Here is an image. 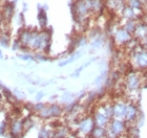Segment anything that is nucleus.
<instances>
[{
    "label": "nucleus",
    "mask_w": 147,
    "mask_h": 138,
    "mask_svg": "<svg viewBox=\"0 0 147 138\" xmlns=\"http://www.w3.org/2000/svg\"><path fill=\"white\" fill-rule=\"evenodd\" d=\"M18 57L20 59H22V60H24V61H32V60H34V57H32L30 55H20Z\"/></svg>",
    "instance_id": "obj_25"
},
{
    "label": "nucleus",
    "mask_w": 147,
    "mask_h": 138,
    "mask_svg": "<svg viewBox=\"0 0 147 138\" xmlns=\"http://www.w3.org/2000/svg\"><path fill=\"white\" fill-rule=\"evenodd\" d=\"M121 17L125 21L126 20H142V14H140V13H138L137 11H135L134 9L127 5L124 9V11L121 13Z\"/></svg>",
    "instance_id": "obj_11"
},
{
    "label": "nucleus",
    "mask_w": 147,
    "mask_h": 138,
    "mask_svg": "<svg viewBox=\"0 0 147 138\" xmlns=\"http://www.w3.org/2000/svg\"><path fill=\"white\" fill-rule=\"evenodd\" d=\"M132 38H134V36L126 31L123 26H120V27L117 28L116 31H113V42H115V44L117 46H119V47L126 46L130 42V40H131Z\"/></svg>",
    "instance_id": "obj_5"
},
{
    "label": "nucleus",
    "mask_w": 147,
    "mask_h": 138,
    "mask_svg": "<svg viewBox=\"0 0 147 138\" xmlns=\"http://www.w3.org/2000/svg\"><path fill=\"white\" fill-rule=\"evenodd\" d=\"M127 105H128V101H115L113 103V118L125 120L126 113H127Z\"/></svg>",
    "instance_id": "obj_9"
},
{
    "label": "nucleus",
    "mask_w": 147,
    "mask_h": 138,
    "mask_svg": "<svg viewBox=\"0 0 147 138\" xmlns=\"http://www.w3.org/2000/svg\"><path fill=\"white\" fill-rule=\"evenodd\" d=\"M140 117V110L136 101H128V105H127V113H126L125 121L127 125H132V123H137L138 118Z\"/></svg>",
    "instance_id": "obj_7"
},
{
    "label": "nucleus",
    "mask_w": 147,
    "mask_h": 138,
    "mask_svg": "<svg viewBox=\"0 0 147 138\" xmlns=\"http://www.w3.org/2000/svg\"><path fill=\"white\" fill-rule=\"evenodd\" d=\"M9 135L12 138H21L25 132L23 120L19 118H13L11 123H9Z\"/></svg>",
    "instance_id": "obj_6"
},
{
    "label": "nucleus",
    "mask_w": 147,
    "mask_h": 138,
    "mask_svg": "<svg viewBox=\"0 0 147 138\" xmlns=\"http://www.w3.org/2000/svg\"><path fill=\"white\" fill-rule=\"evenodd\" d=\"M142 21H144L147 24V13H143L142 14Z\"/></svg>",
    "instance_id": "obj_29"
},
{
    "label": "nucleus",
    "mask_w": 147,
    "mask_h": 138,
    "mask_svg": "<svg viewBox=\"0 0 147 138\" xmlns=\"http://www.w3.org/2000/svg\"><path fill=\"white\" fill-rule=\"evenodd\" d=\"M32 36H33V29H28V28L20 29L18 34V40L20 42V44H21V46L28 47V44H30V41L32 39Z\"/></svg>",
    "instance_id": "obj_12"
},
{
    "label": "nucleus",
    "mask_w": 147,
    "mask_h": 138,
    "mask_svg": "<svg viewBox=\"0 0 147 138\" xmlns=\"http://www.w3.org/2000/svg\"><path fill=\"white\" fill-rule=\"evenodd\" d=\"M38 20H39L40 26L42 28H45L47 19H46V14H45V12H44V9H41L39 11V13H38Z\"/></svg>",
    "instance_id": "obj_20"
},
{
    "label": "nucleus",
    "mask_w": 147,
    "mask_h": 138,
    "mask_svg": "<svg viewBox=\"0 0 147 138\" xmlns=\"http://www.w3.org/2000/svg\"><path fill=\"white\" fill-rule=\"evenodd\" d=\"M140 44H141V46L143 48L147 50V38H145V39H143L142 41H140Z\"/></svg>",
    "instance_id": "obj_27"
},
{
    "label": "nucleus",
    "mask_w": 147,
    "mask_h": 138,
    "mask_svg": "<svg viewBox=\"0 0 147 138\" xmlns=\"http://www.w3.org/2000/svg\"><path fill=\"white\" fill-rule=\"evenodd\" d=\"M134 38L138 41H142L143 39L147 38V24L142 20H138L136 29L132 34Z\"/></svg>",
    "instance_id": "obj_10"
},
{
    "label": "nucleus",
    "mask_w": 147,
    "mask_h": 138,
    "mask_svg": "<svg viewBox=\"0 0 147 138\" xmlns=\"http://www.w3.org/2000/svg\"><path fill=\"white\" fill-rule=\"evenodd\" d=\"M103 45V40H102L100 37H97L94 40V42L92 43V47H95V48H98V47H100V46Z\"/></svg>",
    "instance_id": "obj_22"
},
{
    "label": "nucleus",
    "mask_w": 147,
    "mask_h": 138,
    "mask_svg": "<svg viewBox=\"0 0 147 138\" xmlns=\"http://www.w3.org/2000/svg\"><path fill=\"white\" fill-rule=\"evenodd\" d=\"M71 97H73V95L69 93V92H65L64 94H63V96H62V101H66V103H68V101H71Z\"/></svg>",
    "instance_id": "obj_23"
},
{
    "label": "nucleus",
    "mask_w": 147,
    "mask_h": 138,
    "mask_svg": "<svg viewBox=\"0 0 147 138\" xmlns=\"http://www.w3.org/2000/svg\"><path fill=\"white\" fill-rule=\"evenodd\" d=\"M95 121L92 116H84L77 121V135L86 138L90 135L92 129L95 128Z\"/></svg>",
    "instance_id": "obj_4"
},
{
    "label": "nucleus",
    "mask_w": 147,
    "mask_h": 138,
    "mask_svg": "<svg viewBox=\"0 0 147 138\" xmlns=\"http://www.w3.org/2000/svg\"><path fill=\"white\" fill-rule=\"evenodd\" d=\"M49 106V116L51 118H56V117H59L63 112V109H62L61 106H59L57 104H52V105H47Z\"/></svg>",
    "instance_id": "obj_16"
},
{
    "label": "nucleus",
    "mask_w": 147,
    "mask_h": 138,
    "mask_svg": "<svg viewBox=\"0 0 147 138\" xmlns=\"http://www.w3.org/2000/svg\"><path fill=\"white\" fill-rule=\"evenodd\" d=\"M130 66L132 69L141 72L147 71V50L139 44L131 52H130Z\"/></svg>",
    "instance_id": "obj_2"
},
{
    "label": "nucleus",
    "mask_w": 147,
    "mask_h": 138,
    "mask_svg": "<svg viewBox=\"0 0 147 138\" xmlns=\"http://www.w3.org/2000/svg\"><path fill=\"white\" fill-rule=\"evenodd\" d=\"M54 132L55 130L43 128L39 133V138H54Z\"/></svg>",
    "instance_id": "obj_19"
},
{
    "label": "nucleus",
    "mask_w": 147,
    "mask_h": 138,
    "mask_svg": "<svg viewBox=\"0 0 147 138\" xmlns=\"http://www.w3.org/2000/svg\"><path fill=\"white\" fill-rule=\"evenodd\" d=\"M94 60H95V59H92V60H90L89 62H87V63H85L84 65H82L81 67H79L78 69H76V70H75V71L73 72V73H71V77H79L80 73H81V71H82L83 69H84V67H86V66H88V65L90 64L92 62H94Z\"/></svg>",
    "instance_id": "obj_21"
},
{
    "label": "nucleus",
    "mask_w": 147,
    "mask_h": 138,
    "mask_svg": "<svg viewBox=\"0 0 147 138\" xmlns=\"http://www.w3.org/2000/svg\"><path fill=\"white\" fill-rule=\"evenodd\" d=\"M2 9V16H3V21L7 22L11 20V18L14 15V11H15V7H14V4L12 2H5L1 6Z\"/></svg>",
    "instance_id": "obj_13"
},
{
    "label": "nucleus",
    "mask_w": 147,
    "mask_h": 138,
    "mask_svg": "<svg viewBox=\"0 0 147 138\" xmlns=\"http://www.w3.org/2000/svg\"><path fill=\"white\" fill-rule=\"evenodd\" d=\"M44 106H45V105L43 104V103H39V101H38V104H36L34 107H33V110H34L35 112H39V111L41 110Z\"/></svg>",
    "instance_id": "obj_24"
},
{
    "label": "nucleus",
    "mask_w": 147,
    "mask_h": 138,
    "mask_svg": "<svg viewBox=\"0 0 147 138\" xmlns=\"http://www.w3.org/2000/svg\"><path fill=\"white\" fill-rule=\"evenodd\" d=\"M43 96H44V94H43L42 92H39V93L36 95V101H41V98H42Z\"/></svg>",
    "instance_id": "obj_28"
},
{
    "label": "nucleus",
    "mask_w": 147,
    "mask_h": 138,
    "mask_svg": "<svg viewBox=\"0 0 147 138\" xmlns=\"http://www.w3.org/2000/svg\"><path fill=\"white\" fill-rule=\"evenodd\" d=\"M137 22H138V20H126L125 23L123 24V27L132 35L136 29V26H137Z\"/></svg>",
    "instance_id": "obj_18"
},
{
    "label": "nucleus",
    "mask_w": 147,
    "mask_h": 138,
    "mask_svg": "<svg viewBox=\"0 0 147 138\" xmlns=\"http://www.w3.org/2000/svg\"><path fill=\"white\" fill-rule=\"evenodd\" d=\"M127 6L134 9L140 14H143V5H144V1L143 0H125Z\"/></svg>",
    "instance_id": "obj_14"
},
{
    "label": "nucleus",
    "mask_w": 147,
    "mask_h": 138,
    "mask_svg": "<svg viewBox=\"0 0 147 138\" xmlns=\"http://www.w3.org/2000/svg\"><path fill=\"white\" fill-rule=\"evenodd\" d=\"M104 80V74H101V75H99L97 79L95 80V82H94V84H99V83H101L102 81Z\"/></svg>",
    "instance_id": "obj_26"
},
{
    "label": "nucleus",
    "mask_w": 147,
    "mask_h": 138,
    "mask_svg": "<svg viewBox=\"0 0 147 138\" xmlns=\"http://www.w3.org/2000/svg\"><path fill=\"white\" fill-rule=\"evenodd\" d=\"M107 137V132H106V128H102V127L95 126L90 133V138H106Z\"/></svg>",
    "instance_id": "obj_15"
},
{
    "label": "nucleus",
    "mask_w": 147,
    "mask_h": 138,
    "mask_svg": "<svg viewBox=\"0 0 147 138\" xmlns=\"http://www.w3.org/2000/svg\"><path fill=\"white\" fill-rule=\"evenodd\" d=\"M5 128H7V127H0V135H2L3 133H4V130H5Z\"/></svg>",
    "instance_id": "obj_31"
},
{
    "label": "nucleus",
    "mask_w": 147,
    "mask_h": 138,
    "mask_svg": "<svg viewBox=\"0 0 147 138\" xmlns=\"http://www.w3.org/2000/svg\"><path fill=\"white\" fill-rule=\"evenodd\" d=\"M92 117H94V121H95L96 126L102 127V128H107L108 123H109L110 120H111V118L105 113L104 109H103V106L99 107L98 109L95 111Z\"/></svg>",
    "instance_id": "obj_8"
},
{
    "label": "nucleus",
    "mask_w": 147,
    "mask_h": 138,
    "mask_svg": "<svg viewBox=\"0 0 147 138\" xmlns=\"http://www.w3.org/2000/svg\"><path fill=\"white\" fill-rule=\"evenodd\" d=\"M3 22V16H2V9H1V5H0V25L2 24Z\"/></svg>",
    "instance_id": "obj_30"
},
{
    "label": "nucleus",
    "mask_w": 147,
    "mask_h": 138,
    "mask_svg": "<svg viewBox=\"0 0 147 138\" xmlns=\"http://www.w3.org/2000/svg\"><path fill=\"white\" fill-rule=\"evenodd\" d=\"M3 55H2V51H1V50H0V58H2Z\"/></svg>",
    "instance_id": "obj_32"
},
{
    "label": "nucleus",
    "mask_w": 147,
    "mask_h": 138,
    "mask_svg": "<svg viewBox=\"0 0 147 138\" xmlns=\"http://www.w3.org/2000/svg\"><path fill=\"white\" fill-rule=\"evenodd\" d=\"M143 1H144V2H146V1H147V0H143Z\"/></svg>",
    "instance_id": "obj_34"
},
{
    "label": "nucleus",
    "mask_w": 147,
    "mask_h": 138,
    "mask_svg": "<svg viewBox=\"0 0 147 138\" xmlns=\"http://www.w3.org/2000/svg\"><path fill=\"white\" fill-rule=\"evenodd\" d=\"M81 55H82V52L81 51L73 52V55H71L67 60H65V61H63V62H60V63H59V66H60V67H63V66H66V65L71 64V63H73V62L75 61V60H77L78 58H80Z\"/></svg>",
    "instance_id": "obj_17"
},
{
    "label": "nucleus",
    "mask_w": 147,
    "mask_h": 138,
    "mask_svg": "<svg viewBox=\"0 0 147 138\" xmlns=\"http://www.w3.org/2000/svg\"><path fill=\"white\" fill-rule=\"evenodd\" d=\"M143 77L142 72L138 70H129L124 77L123 87L125 89V93L129 95V101H132V96L136 95L137 97L140 94V90L143 86Z\"/></svg>",
    "instance_id": "obj_1"
},
{
    "label": "nucleus",
    "mask_w": 147,
    "mask_h": 138,
    "mask_svg": "<svg viewBox=\"0 0 147 138\" xmlns=\"http://www.w3.org/2000/svg\"><path fill=\"white\" fill-rule=\"evenodd\" d=\"M2 97V93H0V98Z\"/></svg>",
    "instance_id": "obj_33"
},
{
    "label": "nucleus",
    "mask_w": 147,
    "mask_h": 138,
    "mask_svg": "<svg viewBox=\"0 0 147 138\" xmlns=\"http://www.w3.org/2000/svg\"><path fill=\"white\" fill-rule=\"evenodd\" d=\"M127 123L125 120L116 119L113 118L108 123L107 128H106V132H107V137L106 138H120L124 136L127 132Z\"/></svg>",
    "instance_id": "obj_3"
}]
</instances>
